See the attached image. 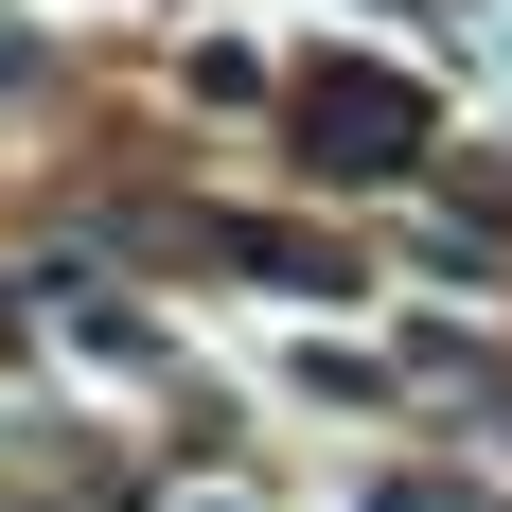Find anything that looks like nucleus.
<instances>
[{
	"label": "nucleus",
	"instance_id": "nucleus-1",
	"mask_svg": "<svg viewBox=\"0 0 512 512\" xmlns=\"http://www.w3.org/2000/svg\"><path fill=\"white\" fill-rule=\"evenodd\" d=\"M283 124H301L318 177H407V159H424V89H407V71H354V53H318L301 89H283Z\"/></svg>",
	"mask_w": 512,
	"mask_h": 512
}]
</instances>
